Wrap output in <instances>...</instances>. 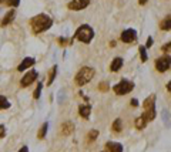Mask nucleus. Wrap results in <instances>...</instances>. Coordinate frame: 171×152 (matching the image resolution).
<instances>
[{
  "label": "nucleus",
  "instance_id": "f03ea898",
  "mask_svg": "<svg viewBox=\"0 0 171 152\" xmlns=\"http://www.w3.org/2000/svg\"><path fill=\"white\" fill-rule=\"evenodd\" d=\"M93 37H94V32H93V29H91L90 26H87V24L80 26L74 34V39H77L78 41L86 43V44L90 43V41L93 40Z\"/></svg>",
  "mask_w": 171,
  "mask_h": 152
},
{
  "label": "nucleus",
  "instance_id": "7ed1b4c3",
  "mask_svg": "<svg viewBox=\"0 0 171 152\" xmlns=\"http://www.w3.org/2000/svg\"><path fill=\"white\" fill-rule=\"evenodd\" d=\"M94 77V68L91 67H83L80 68V71L76 76V84L77 85H86L87 83H90Z\"/></svg>",
  "mask_w": 171,
  "mask_h": 152
},
{
  "label": "nucleus",
  "instance_id": "412c9836",
  "mask_svg": "<svg viewBox=\"0 0 171 152\" xmlns=\"http://www.w3.org/2000/svg\"><path fill=\"white\" fill-rule=\"evenodd\" d=\"M161 30H170V16H167L161 23Z\"/></svg>",
  "mask_w": 171,
  "mask_h": 152
},
{
  "label": "nucleus",
  "instance_id": "4468645a",
  "mask_svg": "<svg viewBox=\"0 0 171 152\" xmlns=\"http://www.w3.org/2000/svg\"><path fill=\"white\" fill-rule=\"evenodd\" d=\"M143 118L147 121H153L154 118H155V108L153 107V108H150V109H146V112H144V115H143Z\"/></svg>",
  "mask_w": 171,
  "mask_h": 152
},
{
  "label": "nucleus",
  "instance_id": "6ab92c4d",
  "mask_svg": "<svg viewBox=\"0 0 171 152\" xmlns=\"http://www.w3.org/2000/svg\"><path fill=\"white\" fill-rule=\"evenodd\" d=\"M140 57H141V61H143V63L147 61V58H148V55H147V48H146L144 46L140 47Z\"/></svg>",
  "mask_w": 171,
  "mask_h": 152
},
{
  "label": "nucleus",
  "instance_id": "a878e982",
  "mask_svg": "<svg viewBox=\"0 0 171 152\" xmlns=\"http://www.w3.org/2000/svg\"><path fill=\"white\" fill-rule=\"evenodd\" d=\"M9 6H19V3H20V0H4Z\"/></svg>",
  "mask_w": 171,
  "mask_h": 152
},
{
  "label": "nucleus",
  "instance_id": "9d476101",
  "mask_svg": "<svg viewBox=\"0 0 171 152\" xmlns=\"http://www.w3.org/2000/svg\"><path fill=\"white\" fill-rule=\"evenodd\" d=\"M106 148L110 152H123V145L118 142H107Z\"/></svg>",
  "mask_w": 171,
  "mask_h": 152
},
{
  "label": "nucleus",
  "instance_id": "7c9ffc66",
  "mask_svg": "<svg viewBox=\"0 0 171 152\" xmlns=\"http://www.w3.org/2000/svg\"><path fill=\"white\" fill-rule=\"evenodd\" d=\"M131 105H133V107H137V105H138V101H137V99H131Z\"/></svg>",
  "mask_w": 171,
  "mask_h": 152
},
{
  "label": "nucleus",
  "instance_id": "393cba45",
  "mask_svg": "<svg viewBox=\"0 0 171 152\" xmlns=\"http://www.w3.org/2000/svg\"><path fill=\"white\" fill-rule=\"evenodd\" d=\"M97 137H98V131L97 130H93V131H90V134H88V141L91 142V141H94Z\"/></svg>",
  "mask_w": 171,
  "mask_h": 152
},
{
  "label": "nucleus",
  "instance_id": "39448f33",
  "mask_svg": "<svg viewBox=\"0 0 171 152\" xmlns=\"http://www.w3.org/2000/svg\"><path fill=\"white\" fill-rule=\"evenodd\" d=\"M37 77H39V74H37V71H34V70H32V71H29L26 76L21 78L20 84L21 87H29L30 84H33L36 80H37Z\"/></svg>",
  "mask_w": 171,
  "mask_h": 152
},
{
  "label": "nucleus",
  "instance_id": "dca6fc26",
  "mask_svg": "<svg viewBox=\"0 0 171 152\" xmlns=\"http://www.w3.org/2000/svg\"><path fill=\"white\" fill-rule=\"evenodd\" d=\"M121 67H123V60H121L120 57H117V58H114V60H113L110 70H111V71H118Z\"/></svg>",
  "mask_w": 171,
  "mask_h": 152
},
{
  "label": "nucleus",
  "instance_id": "bb28decb",
  "mask_svg": "<svg viewBox=\"0 0 171 152\" xmlns=\"http://www.w3.org/2000/svg\"><path fill=\"white\" fill-rule=\"evenodd\" d=\"M4 135H6V128L3 125H0V139L4 138Z\"/></svg>",
  "mask_w": 171,
  "mask_h": 152
},
{
  "label": "nucleus",
  "instance_id": "1a4fd4ad",
  "mask_svg": "<svg viewBox=\"0 0 171 152\" xmlns=\"http://www.w3.org/2000/svg\"><path fill=\"white\" fill-rule=\"evenodd\" d=\"M34 58H32V57H27V58H24L23 61H21V64L19 65V71H24V70H27L29 67H32V65H34Z\"/></svg>",
  "mask_w": 171,
  "mask_h": 152
},
{
  "label": "nucleus",
  "instance_id": "f257e3e1",
  "mask_svg": "<svg viewBox=\"0 0 171 152\" xmlns=\"http://www.w3.org/2000/svg\"><path fill=\"white\" fill-rule=\"evenodd\" d=\"M30 24H32V29L34 33H43L46 30H49L52 27V19L47 16V14H39V16H34L32 20H30Z\"/></svg>",
  "mask_w": 171,
  "mask_h": 152
},
{
  "label": "nucleus",
  "instance_id": "72a5a7b5",
  "mask_svg": "<svg viewBox=\"0 0 171 152\" xmlns=\"http://www.w3.org/2000/svg\"><path fill=\"white\" fill-rule=\"evenodd\" d=\"M0 1H1V0H0Z\"/></svg>",
  "mask_w": 171,
  "mask_h": 152
},
{
  "label": "nucleus",
  "instance_id": "c85d7f7f",
  "mask_svg": "<svg viewBox=\"0 0 171 152\" xmlns=\"http://www.w3.org/2000/svg\"><path fill=\"white\" fill-rule=\"evenodd\" d=\"M100 90H101V91H108V85H107L106 83H101V84H100Z\"/></svg>",
  "mask_w": 171,
  "mask_h": 152
},
{
  "label": "nucleus",
  "instance_id": "4be33fe9",
  "mask_svg": "<svg viewBox=\"0 0 171 152\" xmlns=\"http://www.w3.org/2000/svg\"><path fill=\"white\" fill-rule=\"evenodd\" d=\"M121 127H123V124H121V120L118 118V120H116L114 124H113V131H114V132H120V131H121Z\"/></svg>",
  "mask_w": 171,
  "mask_h": 152
},
{
  "label": "nucleus",
  "instance_id": "473e14b6",
  "mask_svg": "<svg viewBox=\"0 0 171 152\" xmlns=\"http://www.w3.org/2000/svg\"><path fill=\"white\" fill-rule=\"evenodd\" d=\"M147 1H148V0H138V3L141 4V6H143V4H146Z\"/></svg>",
  "mask_w": 171,
  "mask_h": 152
},
{
  "label": "nucleus",
  "instance_id": "20e7f679",
  "mask_svg": "<svg viewBox=\"0 0 171 152\" xmlns=\"http://www.w3.org/2000/svg\"><path fill=\"white\" fill-rule=\"evenodd\" d=\"M133 88H134V84H133V83H130L127 80H121L117 85L114 87V92H116L117 95H124V94H128Z\"/></svg>",
  "mask_w": 171,
  "mask_h": 152
},
{
  "label": "nucleus",
  "instance_id": "0eeeda50",
  "mask_svg": "<svg viewBox=\"0 0 171 152\" xmlns=\"http://www.w3.org/2000/svg\"><path fill=\"white\" fill-rule=\"evenodd\" d=\"M136 39H137V33L133 29L124 30L121 33V41L123 43H133V41H136Z\"/></svg>",
  "mask_w": 171,
  "mask_h": 152
},
{
  "label": "nucleus",
  "instance_id": "f3484780",
  "mask_svg": "<svg viewBox=\"0 0 171 152\" xmlns=\"http://www.w3.org/2000/svg\"><path fill=\"white\" fill-rule=\"evenodd\" d=\"M47 128H49V124L47 122H44L42 125V128H40V131H39V134H37V137L42 139V138H44L46 137V132H47Z\"/></svg>",
  "mask_w": 171,
  "mask_h": 152
},
{
  "label": "nucleus",
  "instance_id": "aec40b11",
  "mask_svg": "<svg viewBox=\"0 0 171 152\" xmlns=\"http://www.w3.org/2000/svg\"><path fill=\"white\" fill-rule=\"evenodd\" d=\"M10 107V104H9V101L6 99L4 95H0V109L3 108H9Z\"/></svg>",
  "mask_w": 171,
  "mask_h": 152
},
{
  "label": "nucleus",
  "instance_id": "9b49d317",
  "mask_svg": "<svg viewBox=\"0 0 171 152\" xmlns=\"http://www.w3.org/2000/svg\"><path fill=\"white\" fill-rule=\"evenodd\" d=\"M73 131H74V124L70 122V121L64 122L63 125H61V134H63V135H70Z\"/></svg>",
  "mask_w": 171,
  "mask_h": 152
},
{
  "label": "nucleus",
  "instance_id": "423d86ee",
  "mask_svg": "<svg viewBox=\"0 0 171 152\" xmlns=\"http://www.w3.org/2000/svg\"><path fill=\"white\" fill-rule=\"evenodd\" d=\"M91 0H71L69 3V9L70 10H83L90 4Z\"/></svg>",
  "mask_w": 171,
  "mask_h": 152
},
{
  "label": "nucleus",
  "instance_id": "ddd939ff",
  "mask_svg": "<svg viewBox=\"0 0 171 152\" xmlns=\"http://www.w3.org/2000/svg\"><path fill=\"white\" fill-rule=\"evenodd\" d=\"M90 112H91V107L90 105H80L78 107V114L83 118H88L90 117Z\"/></svg>",
  "mask_w": 171,
  "mask_h": 152
},
{
  "label": "nucleus",
  "instance_id": "cd10ccee",
  "mask_svg": "<svg viewBox=\"0 0 171 152\" xmlns=\"http://www.w3.org/2000/svg\"><path fill=\"white\" fill-rule=\"evenodd\" d=\"M170 47H171V43H167L165 46H163V48H161V50H163L164 53H168V51H170Z\"/></svg>",
  "mask_w": 171,
  "mask_h": 152
},
{
  "label": "nucleus",
  "instance_id": "6e6552de",
  "mask_svg": "<svg viewBox=\"0 0 171 152\" xmlns=\"http://www.w3.org/2000/svg\"><path fill=\"white\" fill-rule=\"evenodd\" d=\"M155 68L160 73H165L170 68V57H161L155 61Z\"/></svg>",
  "mask_w": 171,
  "mask_h": 152
},
{
  "label": "nucleus",
  "instance_id": "a211bd4d",
  "mask_svg": "<svg viewBox=\"0 0 171 152\" xmlns=\"http://www.w3.org/2000/svg\"><path fill=\"white\" fill-rule=\"evenodd\" d=\"M146 125H147V121L144 120L143 117H140V118L136 120V127H137V130H143Z\"/></svg>",
  "mask_w": 171,
  "mask_h": 152
},
{
  "label": "nucleus",
  "instance_id": "5701e85b",
  "mask_svg": "<svg viewBox=\"0 0 171 152\" xmlns=\"http://www.w3.org/2000/svg\"><path fill=\"white\" fill-rule=\"evenodd\" d=\"M42 88H43V84H39V85H37V88L34 90V92H33V97H34V99H39V98H40Z\"/></svg>",
  "mask_w": 171,
  "mask_h": 152
},
{
  "label": "nucleus",
  "instance_id": "f8f14e48",
  "mask_svg": "<svg viewBox=\"0 0 171 152\" xmlns=\"http://www.w3.org/2000/svg\"><path fill=\"white\" fill-rule=\"evenodd\" d=\"M14 16H16V11L10 10L7 14H6V16H4V19L1 20V26H3V27H6L7 24H10V23L14 20Z\"/></svg>",
  "mask_w": 171,
  "mask_h": 152
},
{
  "label": "nucleus",
  "instance_id": "b1692460",
  "mask_svg": "<svg viewBox=\"0 0 171 152\" xmlns=\"http://www.w3.org/2000/svg\"><path fill=\"white\" fill-rule=\"evenodd\" d=\"M56 71H57V65H54L53 68H52V71H50V76H49V85H52V83H53L54 77H56Z\"/></svg>",
  "mask_w": 171,
  "mask_h": 152
},
{
  "label": "nucleus",
  "instance_id": "c756f323",
  "mask_svg": "<svg viewBox=\"0 0 171 152\" xmlns=\"http://www.w3.org/2000/svg\"><path fill=\"white\" fill-rule=\"evenodd\" d=\"M151 46H153V37H148L147 44H146V48H147V47H151Z\"/></svg>",
  "mask_w": 171,
  "mask_h": 152
},
{
  "label": "nucleus",
  "instance_id": "2eb2a0df",
  "mask_svg": "<svg viewBox=\"0 0 171 152\" xmlns=\"http://www.w3.org/2000/svg\"><path fill=\"white\" fill-rule=\"evenodd\" d=\"M154 104H155V95H150L144 102H143V107H144V109H150L154 107Z\"/></svg>",
  "mask_w": 171,
  "mask_h": 152
},
{
  "label": "nucleus",
  "instance_id": "2f4dec72",
  "mask_svg": "<svg viewBox=\"0 0 171 152\" xmlns=\"http://www.w3.org/2000/svg\"><path fill=\"white\" fill-rule=\"evenodd\" d=\"M19 152H29V148H27V146H21Z\"/></svg>",
  "mask_w": 171,
  "mask_h": 152
}]
</instances>
